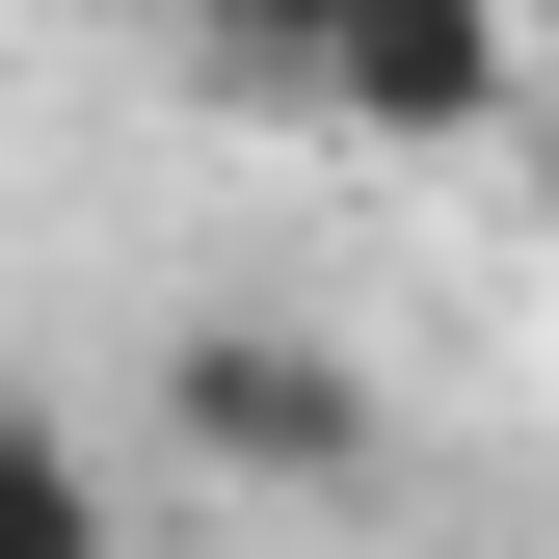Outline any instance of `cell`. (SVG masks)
Listing matches in <instances>:
<instances>
[{
    "mask_svg": "<svg viewBox=\"0 0 559 559\" xmlns=\"http://www.w3.org/2000/svg\"><path fill=\"white\" fill-rule=\"evenodd\" d=\"M0 559H107V479L27 427V400H0Z\"/></svg>",
    "mask_w": 559,
    "mask_h": 559,
    "instance_id": "3",
    "label": "cell"
},
{
    "mask_svg": "<svg viewBox=\"0 0 559 559\" xmlns=\"http://www.w3.org/2000/svg\"><path fill=\"white\" fill-rule=\"evenodd\" d=\"M294 107H320V133H479V107H507V27H453V0L320 27V53H294Z\"/></svg>",
    "mask_w": 559,
    "mask_h": 559,
    "instance_id": "2",
    "label": "cell"
},
{
    "mask_svg": "<svg viewBox=\"0 0 559 559\" xmlns=\"http://www.w3.org/2000/svg\"><path fill=\"white\" fill-rule=\"evenodd\" d=\"M160 427L214 453V479H373V373L294 346V320H187L160 346Z\"/></svg>",
    "mask_w": 559,
    "mask_h": 559,
    "instance_id": "1",
    "label": "cell"
}]
</instances>
